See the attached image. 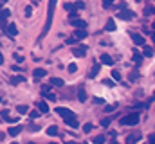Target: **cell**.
<instances>
[{
    "mask_svg": "<svg viewBox=\"0 0 155 144\" xmlns=\"http://www.w3.org/2000/svg\"><path fill=\"white\" fill-rule=\"evenodd\" d=\"M56 2L58 0H49V7H47V20H45V25L41 29V34H40V40L45 38L51 31V25H52V18H54V9H56Z\"/></svg>",
    "mask_w": 155,
    "mask_h": 144,
    "instance_id": "1",
    "label": "cell"
},
{
    "mask_svg": "<svg viewBox=\"0 0 155 144\" xmlns=\"http://www.w3.org/2000/svg\"><path fill=\"white\" fill-rule=\"evenodd\" d=\"M139 121H141V115L139 113H128V115H124V117H121L119 119V123L123 124V126H135V124H139Z\"/></svg>",
    "mask_w": 155,
    "mask_h": 144,
    "instance_id": "2",
    "label": "cell"
},
{
    "mask_svg": "<svg viewBox=\"0 0 155 144\" xmlns=\"http://www.w3.org/2000/svg\"><path fill=\"white\" fill-rule=\"evenodd\" d=\"M117 18H121V20H126V22H130V20H134V18H135V13H134L132 9L121 7V11L117 13Z\"/></svg>",
    "mask_w": 155,
    "mask_h": 144,
    "instance_id": "3",
    "label": "cell"
},
{
    "mask_svg": "<svg viewBox=\"0 0 155 144\" xmlns=\"http://www.w3.org/2000/svg\"><path fill=\"white\" fill-rule=\"evenodd\" d=\"M54 112H56L58 115H61L63 119H65V117H72V115H76V113H74L71 108H65V106H58L56 110H54Z\"/></svg>",
    "mask_w": 155,
    "mask_h": 144,
    "instance_id": "4",
    "label": "cell"
},
{
    "mask_svg": "<svg viewBox=\"0 0 155 144\" xmlns=\"http://www.w3.org/2000/svg\"><path fill=\"white\" fill-rule=\"evenodd\" d=\"M130 38L134 40V43L137 45V47H143L144 43H146V40H144V36L139 34V33H130Z\"/></svg>",
    "mask_w": 155,
    "mask_h": 144,
    "instance_id": "5",
    "label": "cell"
},
{
    "mask_svg": "<svg viewBox=\"0 0 155 144\" xmlns=\"http://www.w3.org/2000/svg\"><path fill=\"white\" fill-rule=\"evenodd\" d=\"M72 54H74L76 58H85V56H87V47H85V45H78V47L72 49Z\"/></svg>",
    "mask_w": 155,
    "mask_h": 144,
    "instance_id": "6",
    "label": "cell"
},
{
    "mask_svg": "<svg viewBox=\"0 0 155 144\" xmlns=\"http://www.w3.org/2000/svg\"><path fill=\"white\" fill-rule=\"evenodd\" d=\"M9 15H11V11H9V9H0V27H2V29L5 27V22H7Z\"/></svg>",
    "mask_w": 155,
    "mask_h": 144,
    "instance_id": "7",
    "label": "cell"
},
{
    "mask_svg": "<svg viewBox=\"0 0 155 144\" xmlns=\"http://www.w3.org/2000/svg\"><path fill=\"white\" fill-rule=\"evenodd\" d=\"M4 29H5V34L11 36V38H15V36L18 34V29H16V25H15V24H9V25H5Z\"/></svg>",
    "mask_w": 155,
    "mask_h": 144,
    "instance_id": "8",
    "label": "cell"
},
{
    "mask_svg": "<svg viewBox=\"0 0 155 144\" xmlns=\"http://www.w3.org/2000/svg\"><path fill=\"white\" fill-rule=\"evenodd\" d=\"M87 36H88L87 29H81V27H78L76 31H74V38H76L78 41H79V40H83V38H87Z\"/></svg>",
    "mask_w": 155,
    "mask_h": 144,
    "instance_id": "9",
    "label": "cell"
},
{
    "mask_svg": "<svg viewBox=\"0 0 155 144\" xmlns=\"http://www.w3.org/2000/svg\"><path fill=\"white\" fill-rule=\"evenodd\" d=\"M71 25H72V27L87 29V22H85V20H79V18H72V20H71Z\"/></svg>",
    "mask_w": 155,
    "mask_h": 144,
    "instance_id": "10",
    "label": "cell"
},
{
    "mask_svg": "<svg viewBox=\"0 0 155 144\" xmlns=\"http://www.w3.org/2000/svg\"><path fill=\"white\" fill-rule=\"evenodd\" d=\"M65 124H67V126H71V128H78V126H79L76 115H72V117H65Z\"/></svg>",
    "mask_w": 155,
    "mask_h": 144,
    "instance_id": "11",
    "label": "cell"
},
{
    "mask_svg": "<svg viewBox=\"0 0 155 144\" xmlns=\"http://www.w3.org/2000/svg\"><path fill=\"white\" fill-rule=\"evenodd\" d=\"M33 76H35V79H41V77L47 76V70L45 69H35L33 70Z\"/></svg>",
    "mask_w": 155,
    "mask_h": 144,
    "instance_id": "12",
    "label": "cell"
},
{
    "mask_svg": "<svg viewBox=\"0 0 155 144\" xmlns=\"http://www.w3.org/2000/svg\"><path fill=\"white\" fill-rule=\"evenodd\" d=\"M141 139H143V135H141V133H132V135H128V137H126V142L132 144V142H137V141H141Z\"/></svg>",
    "mask_w": 155,
    "mask_h": 144,
    "instance_id": "13",
    "label": "cell"
},
{
    "mask_svg": "<svg viewBox=\"0 0 155 144\" xmlns=\"http://www.w3.org/2000/svg\"><path fill=\"white\" fill-rule=\"evenodd\" d=\"M101 63H103V65H114V58H112L110 54H103V56H101Z\"/></svg>",
    "mask_w": 155,
    "mask_h": 144,
    "instance_id": "14",
    "label": "cell"
},
{
    "mask_svg": "<svg viewBox=\"0 0 155 144\" xmlns=\"http://www.w3.org/2000/svg\"><path fill=\"white\" fill-rule=\"evenodd\" d=\"M0 115H2V119H4V121H7V123H16V121H18L16 117H9V112H7V110H2V113H0Z\"/></svg>",
    "mask_w": 155,
    "mask_h": 144,
    "instance_id": "15",
    "label": "cell"
},
{
    "mask_svg": "<svg viewBox=\"0 0 155 144\" xmlns=\"http://www.w3.org/2000/svg\"><path fill=\"white\" fill-rule=\"evenodd\" d=\"M143 47H144V49H143V56H144V58H152V56H153V49H152V47H148L146 43H144Z\"/></svg>",
    "mask_w": 155,
    "mask_h": 144,
    "instance_id": "16",
    "label": "cell"
},
{
    "mask_svg": "<svg viewBox=\"0 0 155 144\" xmlns=\"http://www.w3.org/2000/svg\"><path fill=\"white\" fill-rule=\"evenodd\" d=\"M99 70H101V65H99V63H96V65L92 67V70H90V74H88V77H90V79H92V77H96V76L99 74Z\"/></svg>",
    "mask_w": 155,
    "mask_h": 144,
    "instance_id": "17",
    "label": "cell"
},
{
    "mask_svg": "<svg viewBox=\"0 0 155 144\" xmlns=\"http://www.w3.org/2000/svg\"><path fill=\"white\" fill-rule=\"evenodd\" d=\"M105 31H108V33H114V31H116V22H114L112 18L107 22V25H105Z\"/></svg>",
    "mask_w": 155,
    "mask_h": 144,
    "instance_id": "18",
    "label": "cell"
},
{
    "mask_svg": "<svg viewBox=\"0 0 155 144\" xmlns=\"http://www.w3.org/2000/svg\"><path fill=\"white\" fill-rule=\"evenodd\" d=\"M143 58H144V56H143V52H139L137 49H134V61L141 65V61H143Z\"/></svg>",
    "mask_w": 155,
    "mask_h": 144,
    "instance_id": "19",
    "label": "cell"
},
{
    "mask_svg": "<svg viewBox=\"0 0 155 144\" xmlns=\"http://www.w3.org/2000/svg\"><path fill=\"white\" fill-rule=\"evenodd\" d=\"M78 99H79L81 103H83V101H87V92H85V88H83V87H79V88H78Z\"/></svg>",
    "mask_w": 155,
    "mask_h": 144,
    "instance_id": "20",
    "label": "cell"
},
{
    "mask_svg": "<svg viewBox=\"0 0 155 144\" xmlns=\"http://www.w3.org/2000/svg\"><path fill=\"white\" fill-rule=\"evenodd\" d=\"M60 132H58V126H54V124H51L49 128H47V135H51V137H56Z\"/></svg>",
    "mask_w": 155,
    "mask_h": 144,
    "instance_id": "21",
    "label": "cell"
},
{
    "mask_svg": "<svg viewBox=\"0 0 155 144\" xmlns=\"http://www.w3.org/2000/svg\"><path fill=\"white\" fill-rule=\"evenodd\" d=\"M9 81H11V85H18V83H24L25 77H24V76H13Z\"/></svg>",
    "mask_w": 155,
    "mask_h": 144,
    "instance_id": "22",
    "label": "cell"
},
{
    "mask_svg": "<svg viewBox=\"0 0 155 144\" xmlns=\"http://www.w3.org/2000/svg\"><path fill=\"white\" fill-rule=\"evenodd\" d=\"M22 130H24L22 126H13V128H9V135H11V137H16Z\"/></svg>",
    "mask_w": 155,
    "mask_h": 144,
    "instance_id": "23",
    "label": "cell"
},
{
    "mask_svg": "<svg viewBox=\"0 0 155 144\" xmlns=\"http://www.w3.org/2000/svg\"><path fill=\"white\" fill-rule=\"evenodd\" d=\"M38 110L41 112V113H47V112H49V105H47L45 101H40L38 103Z\"/></svg>",
    "mask_w": 155,
    "mask_h": 144,
    "instance_id": "24",
    "label": "cell"
},
{
    "mask_svg": "<svg viewBox=\"0 0 155 144\" xmlns=\"http://www.w3.org/2000/svg\"><path fill=\"white\" fill-rule=\"evenodd\" d=\"M51 85H54V87H63L65 83H63V79H60V77H51Z\"/></svg>",
    "mask_w": 155,
    "mask_h": 144,
    "instance_id": "25",
    "label": "cell"
},
{
    "mask_svg": "<svg viewBox=\"0 0 155 144\" xmlns=\"http://www.w3.org/2000/svg\"><path fill=\"white\" fill-rule=\"evenodd\" d=\"M152 15H155V7L153 5H146L144 7V16H152Z\"/></svg>",
    "mask_w": 155,
    "mask_h": 144,
    "instance_id": "26",
    "label": "cell"
},
{
    "mask_svg": "<svg viewBox=\"0 0 155 144\" xmlns=\"http://www.w3.org/2000/svg\"><path fill=\"white\" fill-rule=\"evenodd\" d=\"M16 112L24 115V113H27V112H29V108H27V105H18V106H16Z\"/></svg>",
    "mask_w": 155,
    "mask_h": 144,
    "instance_id": "27",
    "label": "cell"
},
{
    "mask_svg": "<svg viewBox=\"0 0 155 144\" xmlns=\"http://www.w3.org/2000/svg\"><path fill=\"white\" fill-rule=\"evenodd\" d=\"M103 85H107V87H110V88H114V87H116V79H110V77H107V79L103 81Z\"/></svg>",
    "mask_w": 155,
    "mask_h": 144,
    "instance_id": "28",
    "label": "cell"
},
{
    "mask_svg": "<svg viewBox=\"0 0 155 144\" xmlns=\"http://www.w3.org/2000/svg\"><path fill=\"white\" fill-rule=\"evenodd\" d=\"M94 130V124H90V123H87V124H83V132L85 133H90Z\"/></svg>",
    "mask_w": 155,
    "mask_h": 144,
    "instance_id": "29",
    "label": "cell"
},
{
    "mask_svg": "<svg viewBox=\"0 0 155 144\" xmlns=\"http://www.w3.org/2000/svg\"><path fill=\"white\" fill-rule=\"evenodd\" d=\"M65 11H69V13H71V11H76V5L71 4V2H67V4H65Z\"/></svg>",
    "mask_w": 155,
    "mask_h": 144,
    "instance_id": "30",
    "label": "cell"
},
{
    "mask_svg": "<svg viewBox=\"0 0 155 144\" xmlns=\"http://www.w3.org/2000/svg\"><path fill=\"white\" fill-rule=\"evenodd\" d=\"M121 77H123V76H121V72H119V70H114V72H112V79L121 81Z\"/></svg>",
    "mask_w": 155,
    "mask_h": 144,
    "instance_id": "31",
    "label": "cell"
},
{
    "mask_svg": "<svg viewBox=\"0 0 155 144\" xmlns=\"http://www.w3.org/2000/svg\"><path fill=\"white\" fill-rule=\"evenodd\" d=\"M105 141H107V139H105V135H97V137L94 139V142H96V144H103Z\"/></svg>",
    "mask_w": 155,
    "mask_h": 144,
    "instance_id": "32",
    "label": "cell"
},
{
    "mask_svg": "<svg viewBox=\"0 0 155 144\" xmlns=\"http://www.w3.org/2000/svg\"><path fill=\"white\" fill-rule=\"evenodd\" d=\"M25 16H27V18L33 16V5H27V7H25Z\"/></svg>",
    "mask_w": 155,
    "mask_h": 144,
    "instance_id": "33",
    "label": "cell"
},
{
    "mask_svg": "<svg viewBox=\"0 0 155 144\" xmlns=\"http://www.w3.org/2000/svg\"><path fill=\"white\" fill-rule=\"evenodd\" d=\"M43 96H45L49 101H54V99H56V96H54V94H51V92H43Z\"/></svg>",
    "mask_w": 155,
    "mask_h": 144,
    "instance_id": "34",
    "label": "cell"
},
{
    "mask_svg": "<svg viewBox=\"0 0 155 144\" xmlns=\"http://www.w3.org/2000/svg\"><path fill=\"white\" fill-rule=\"evenodd\" d=\"M112 4H114V0H103V7H105V9H108Z\"/></svg>",
    "mask_w": 155,
    "mask_h": 144,
    "instance_id": "35",
    "label": "cell"
},
{
    "mask_svg": "<svg viewBox=\"0 0 155 144\" xmlns=\"http://www.w3.org/2000/svg\"><path fill=\"white\" fill-rule=\"evenodd\" d=\"M67 69H69V72L72 74V72H76V70H78V65H76V63H71V65H69Z\"/></svg>",
    "mask_w": 155,
    "mask_h": 144,
    "instance_id": "36",
    "label": "cell"
},
{
    "mask_svg": "<svg viewBox=\"0 0 155 144\" xmlns=\"http://www.w3.org/2000/svg\"><path fill=\"white\" fill-rule=\"evenodd\" d=\"M94 103L96 105H105V99L103 97H94Z\"/></svg>",
    "mask_w": 155,
    "mask_h": 144,
    "instance_id": "37",
    "label": "cell"
},
{
    "mask_svg": "<svg viewBox=\"0 0 155 144\" xmlns=\"http://www.w3.org/2000/svg\"><path fill=\"white\" fill-rule=\"evenodd\" d=\"M65 43H69V45H72V43H78V40L74 38V36H71V38H67V41Z\"/></svg>",
    "mask_w": 155,
    "mask_h": 144,
    "instance_id": "38",
    "label": "cell"
},
{
    "mask_svg": "<svg viewBox=\"0 0 155 144\" xmlns=\"http://www.w3.org/2000/svg\"><path fill=\"white\" fill-rule=\"evenodd\" d=\"M29 117H31V119H38V117H40L38 110H35V112H31V113H29Z\"/></svg>",
    "mask_w": 155,
    "mask_h": 144,
    "instance_id": "39",
    "label": "cell"
},
{
    "mask_svg": "<svg viewBox=\"0 0 155 144\" xmlns=\"http://www.w3.org/2000/svg\"><path fill=\"white\" fill-rule=\"evenodd\" d=\"M51 87H52V85H41V94H43V92H49Z\"/></svg>",
    "mask_w": 155,
    "mask_h": 144,
    "instance_id": "40",
    "label": "cell"
},
{
    "mask_svg": "<svg viewBox=\"0 0 155 144\" xmlns=\"http://www.w3.org/2000/svg\"><path fill=\"white\" fill-rule=\"evenodd\" d=\"M101 126H105V128H107V126H110V119H108V117H107V119H103V121H101Z\"/></svg>",
    "mask_w": 155,
    "mask_h": 144,
    "instance_id": "41",
    "label": "cell"
},
{
    "mask_svg": "<svg viewBox=\"0 0 155 144\" xmlns=\"http://www.w3.org/2000/svg\"><path fill=\"white\" fill-rule=\"evenodd\" d=\"M137 77H139V74H137V72H132V74H130V81H135Z\"/></svg>",
    "mask_w": 155,
    "mask_h": 144,
    "instance_id": "42",
    "label": "cell"
},
{
    "mask_svg": "<svg viewBox=\"0 0 155 144\" xmlns=\"http://www.w3.org/2000/svg\"><path fill=\"white\" fill-rule=\"evenodd\" d=\"M74 5H76V11L78 9H85V4H83V2H78V4H74Z\"/></svg>",
    "mask_w": 155,
    "mask_h": 144,
    "instance_id": "43",
    "label": "cell"
},
{
    "mask_svg": "<svg viewBox=\"0 0 155 144\" xmlns=\"http://www.w3.org/2000/svg\"><path fill=\"white\" fill-rule=\"evenodd\" d=\"M143 33H144V34H152V29H150V27H144Z\"/></svg>",
    "mask_w": 155,
    "mask_h": 144,
    "instance_id": "44",
    "label": "cell"
},
{
    "mask_svg": "<svg viewBox=\"0 0 155 144\" xmlns=\"http://www.w3.org/2000/svg\"><path fill=\"white\" fill-rule=\"evenodd\" d=\"M15 60H16V61H18V63H20V61H24V58H22V56H20V54H15Z\"/></svg>",
    "mask_w": 155,
    "mask_h": 144,
    "instance_id": "45",
    "label": "cell"
},
{
    "mask_svg": "<svg viewBox=\"0 0 155 144\" xmlns=\"http://www.w3.org/2000/svg\"><path fill=\"white\" fill-rule=\"evenodd\" d=\"M148 141H150V142H152V144H155V133H152V135L148 137Z\"/></svg>",
    "mask_w": 155,
    "mask_h": 144,
    "instance_id": "46",
    "label": "cell"
},
{
    "mask_svg": "<svg viewBox=\"0 0 155 144\" xmlns=\"http://www.w3.org/2000/svg\"><path fill=\"white\" fill-rule=\"evenodd\" d=\"M117 105H112V106H107V112H112V110H116Z\"/></svg>",
    "mask_w": 155,
    "mask_h": 144,
    "instance_id": "47",
    "label": "cell"
},
{
    "mask_svg": "<svg viewBox=\"0 0 155 144\" xmlns=\"http://www.w3.org/2000/svg\"><path fill=\"white\" fill-rule=\"evenodd\" d=\"M33 5H40V0H33Z\"/></svg>",
    "mask_w": 155,
    "mask_h": 144,
    "instance_id": "48",
    "label": "cell"
},
{
    "mask_svg": "<svg viewBox=\"0 0 155 144\" xmlns=\"http://www.w3.org/2000/svg\"><path fill=\"white\" fill-rule=\"evenodd\" d=\"M152 41H153V45H155V31L152 33Z\"/></svg>",
    "mask_w": 155,
    "mask_h": 144,
    "instance_id": "49",
    "label": "cell"
},
{
    "mask_svg": "<svg viewBox=\"0 0 155 144\" xmlns=\"http://www.w3.org/2000/svg\"><path fill=\"white\" fill-rule=\"evenodd\" d=\"M2 63H4V56L0 54V65H2Z\"/></svg>",
    "mask_w": 155,
    "mask_h": 144,
    "instance_id": "50",
    "label": "cell"
},
{
    "mask_svg": "<svg viewBox=\"0 0 155 144\" xmlns=\"http://www.w3.org/2000/svg\"><path fill=\"white\" fill-rule=\"evenodd\" d=\"M152 101H155V92L152 94Z\"/></svg>",
    "mask_w": 155,
    "mask_h": 144,
    "instance_id": "51",
    "label": "cell"
},
{
    "mask_svg": "<svg viewBox=\"0 0 155 144\" xmlns=\"http://www.w3.org/2000/svg\"><path fill=\"white\" fill-rule=\"evenodd\" d=\"M152 29H153V31H155V22H153V27H152Z\"/></svg>",
    "mask_w": 155,
    "mask_h": 144,
    "instance_id": "52",
    "label": "cell"
},
{
    "mask_svg": "<svg viewBox=\"0 0 155 144\" xmlns=\"http://www.w3.org/2000/svg\"><path fill=\"white\" fill-rule=\"evenodd\" d=\"M135 2H139V0H135Z\"/></svg>",
    "mask_w": 155,
    "mask_h": 144,
    "instance_id": "53",
    "label": "cell"
},
{
    "mask_svg": "<svg viewBox=\"0 0 155 144\" xmlns=\"http://www.w3.org/2000/svg\"><path fill=\"white\" fill-rule=\"evenodd\" d=\"M0 101H2V99H0Z\"/></svg>",
    "mask_w": 155,
    "mask_h": 144,
    "instance_id": "54",
    "label": "cell"
}]
</instances>
